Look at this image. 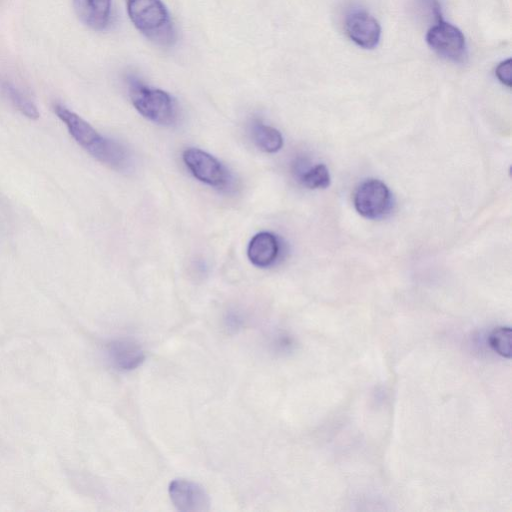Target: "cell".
Masks as SVG:
<instances>
[{
  "label": "cell",
  "mask_w": 512,
  "mask_h": 512,
  "mask_svg": "<svg viewBox=\"0 0 512 512\" xmlns=\"http://www.w3.org/2000/svg\"><path fill=\"white\" fill-rule=\"evenodd\" d=\"M54 112L71 137L93 158L118 171L130 167V154L123 145L101 135L82 117L61 104L54 105Z\"/></svg>",
  "instance_id": "1"
},
{
  "label": "cell",
  "mask_w": 512,
  "mask_h": 512,
  "mask_svg": "<svg viewBox=\"0 0 512 512\" xmlns=\"http://www.w3.org/2000/svg\"><path fill=\"white\" fill-rule=\"evenodd\" d=\"M127 12L134 26L150 41L171 46L176 30L162 0H126Z\"/></svg>",
  "instance_id": "2"
},
{
  "label": "cell",
  "mask_w": 512,
  "mask_h": 512,
  "mask_svg": "<svg viewBox=\"0 0 512 512\" xmlns=\"http://www.w3.org/2000/svg\"><path fill=\"white\" fill-rule=\"evenodd\" d=\"M127 87L133 106L143 117L162 126L177 122L178 104L169 93L150 87L133 76L127 78Z\"/></svg>",
  "instance_id": "3"
},
{
  "label": "cell",
  "mask_w": 512,
  "mask_h": 512,
  "mask_svg": "<svg viewBox=\"0 0 512 512\" xmlns=\"http://www.w3.org/2000/svg\"><path fill=\"white\" fill-rule=\"evenodd\" d=\"M438 16L437 22L426 33L428 46L440 57L460 63L467 57V45L462 31Z\"/></svg>",
  "instance_id": "4"
},
{
  "label": "cell",
  "mask_w": 512,
  "mask_h": 512,
  "mask_svg": "<svg viewBox=\"0 0 512 512\" xmlns=\"http://www.w3.org/2000/svg\"><path fill=\"white\" fill-rule=\"evenodd\" d=\"M183 162L191 174L200 182L219 190L231 184V175L214 156L198 148H187L182 154Z\"/></svg>",
  "instance_id": "5"
},
{
  "label": "cell",
  "mask_w": 512,
  "mask_h": 512,
  "mask_svg": "<svg viewBox=\"0 0 512 512\" xmlns=\"http://www.w3.org/2000/svg\"><path fill=\"white\" fill-rule=\"evenodd\" d=\"M391 192L378 179L362 182L354 193V206L357 212L368 219L383 217L391 207Z\"/></svg>",
  "instance_id": "6"
},
{
  "label": "cell",
  "mask_w": 512,
  "mask_h": 512,
  "mask_svg": "<svg viewBox=\"0 0 512 512\" xmlns=\"http://www.w3.org/2000/svg\"><path fill=\"white\" fill-rule=\"evenodd\" d=\"M344 29L349 39L363 49H374L381 39L380 23L364 9L350 11L345 16Z\"/></svg>",
  "instance_id": "7"
},
{
  "label": "cell",
  "mask_w": 512,
  "mask_h": 512,
  "mask_svg": "<svg viewBox=\"0 0 512 512\" xmlns=\"http://www.w3.org/2000/svg\"><path fill=\"white\" fill-rule=\"evenodd\" d=\"M168 491L172 503L179 511L202 512L209 509L208 494L195 482L175 479L169 484Z\"/></svg>",
  "instance_id": "8"
},
{
  "label": "cell",
  "mask_w": 512,
  "mask_h": 512,
  "mask_svg": "<svg viewBox=\"0 0 512 512\" xmlns=\"http://www.w3.org/2000/svg\"><path fill=\"white\" fill-rule=\"evenodd\" d=\"M280 242L278 237L268 231L255 234L247 248L250 262L259 268L272 266L280 255Z\"/></svg>",
  "instance_id": "9"
},
{
  "label": "cell",
  "mask_w": 512,
  "mask_h": 512,
  "mask_svg": "<svg viewBox=\"0 0 512 512\" xmlns=\"http://www.w3.org/2000/svg\"><path fill=\"white\" fill-rule=\"evenodd\" d=\"M109 363L119 371H129L137 368L145 359L140 346L128 339H116L106 346Z\"/></svg>",
  "instance_id": "10"
},
{
  "label": "cell",
  "mask_w": 512,
  "mask_h": 512,
  "mask_svg": "<svg viewBox=\"0 0 512 512\" xmlns=\"http://www.w3.org/2000/svg\"><path fill=\"white\" fill-rule=\"evenodd\" d=\"M79 19L94 30L105 29L111 18V0H73Z\"/></svg>",
  "instance_id": "11"
},
{
  "label": "cell",
  "mask_w": 512,
  "mask_h": 512,
  "mask_svg": "<svg viewBox=\"0 0 512 512\" xmlns=\"http://www.w3.org/2000/svg\"><path fill=\"white\" fill-rule=\"evenodd\" d=\"M250 132L255 145L266 153L278 152L283 146L281 133L258 119L252 121Z\"/></svg>",
  "instance_id": "12"
},
{
  "label": "cell",
  "mask_w": 512,
  "mask_h": 512,
  "mask_svg": "<svg viewBox=\"0 0 512 512\" xmlns=\"http://www.w3.org/2000/svg\"><path fill=\"white\" fill-rule=\"evenodd\" d=\"M0 88L9 102L24 116L37 119L39 111L33 100L18 86L9 80H2Z\"/></svg>",
  "instance_id": "13"
},
{
  "label": "cell",
  "mask_w": 512,
  "mask_h": 512,
  "mask_svg": "<svg viewBox=\"0 0 512 512\" xmlns=\"http://www.w3.org/2000/svg\"><path fill=\"white\" fill-rule=\"evenodd\" d=\"M299 181L310 189H325L330 185V174L324 164H317L301 172Z\"/></svg>",
  "instance_id": "14"
},
{
  "label": "cell",
  "mask_w": 512,
  "mask_h": 512,
  "mask_svg": "<svg viewBox=\"0 0 512 512\" xmlns=\"http://www.w3.org/2000/svg\"><path fill=\"white\" fill-rule=\"evenodd\" d=\"M488 342L492 350L505 358H510L511 355V329L510 327H497L495 328L489 338Z\"/></svg>",
  "instance_id": "15"
},
{
  "label": "cell",
  "mask_w": 512,
  "mask_h": 512,
  "mask_svg": "<svg viewBox=\"0 0 512 512\" xmlns=\"http://www.w3.org/2000/svg\"><path fill=\"white\" fill-rule=\"evenodd\" d=\"M495 76L503 85L511 87V58L503 60L496 66Z\"/></svg>",
  "instance_id": "16"
},
{
  "label": "cell",
  "mask_w": 512,
  "mask_h": 512,
  "mask_svg": "<svg viewBox=\"0 0 512 512\" xmlns=\"http://www.w3.org/2000/svg\"><path fill=\"white\" fill-rule=\"evenodd\" d=\"M0 222H1V218H0ZM1 224V223H0Z\"/></svg>",
  "instance_id": "17"
}]
</instances>
